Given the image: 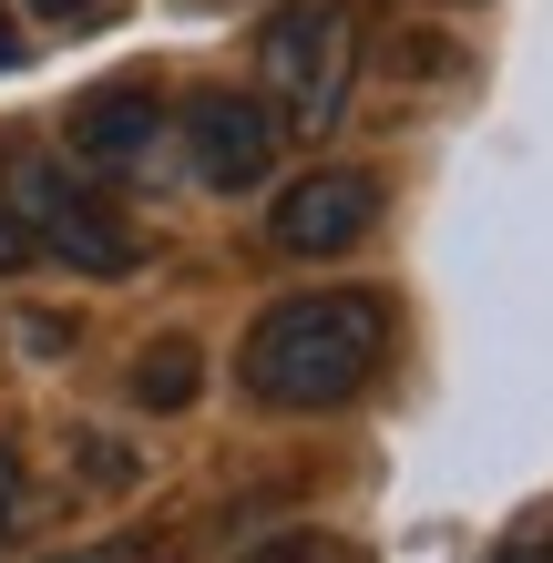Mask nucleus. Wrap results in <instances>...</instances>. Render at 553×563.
Returning a JSON list of instances; mask_svg holds the SVG:
<instances>
[{
	"label": "nucleus",
	"mask_w": 553,
	"mask_h": 563,
	"mask_svg": "<svg viewBox=\"0 0 553 563\" xmlns=\"http://www.w3.org/2000/svg\"><path fill=\"white\" fill-rule=\"evenodd\" d=\"M389 339H400L389 287H308V297H277V308L246 328V349H236V389H246L256 410H277V420L349 410L389 369Z\"/></svg>",
	"instance_id": "1"
},
{
	"label": "nucleus",
	"mask_w": 553,
	"mask_h": 563,
	"mask_svg": "<svg viewBox=\"0 0 553 563\" xmlns=\"http://www.w3.org/2000/svg\"><path fill=\"white\" fill-rule=\"evenodd\" d=\"M195 389H206V349L195 339H154V349H134V369H123V400L154 410V420L195 410Z\"/></svg>",
	"instance_id": "7"
},
{
	"label": "nucleus",
	"mask_w": 553,
	"mask_h": 563,
	"mask_svg": "<svg viewBox=\"0 0 553 563\" xmlns=\"http://www.w3.org/2000/svg\"><path fill=\"white\" fill-rule=\"evenodd\" d=\"M502 563H553V522H543V533H512V543H502Z\"/></svg>",
	"instance_id": "13"
},
{
	"label": "nucleus",
	"mask_w": 553,
	"mask_h": 563,
	"mask_svg": "<svg viewBox=\"0 0 553 563\" xmlns=\"http://www.w3.org/2000/svg\"><path fill=\"white\" fill-rule=\"evenodd\" d=\"M11 522H21V451L0 441V553H11Z\"/></svg>",
	"instance_id": "11"
},
{
	"label": "nucleus",
	"mask_w": 553,
	"mask_h": 563,
	"mask_svg": "<svg viewBox=\"0 0 553 563\" xmlns=\"http://www.w3.org/2000/svg\"><path fill=\"white\" fill-rule=\"evenodd\" d=\"M62 144H73L82 175L134 185V175H154V154L175 144V113H165V92H144V82H103V92H82V103L62 113Z\"/></svg>",
	"instance_id": "6"
},
{
	"label": "nucleus",
	"mask_w": 553,
	"mask_h": 563,
	"mask_svg": "<svg viewBox=\"0 0 553 563\" xmlns=\"http://www.w3.org/2000/svg\"><path fill=\"white\" fill-rule=\"evenodd\" d=\"M369 225H379V175H369V164H318V175L277 185L267 246L277 256H349Z\"/></svg>",
	"instance_id": "5"
},
{
	"label": "nucleus",
	"mask_w": 553,
	"mask_h": 563,
	"mask_svg": "<svg viewBox=\"0 0 553 563\" xmlns=\"http://www.w3.org/2000/svg\"><path fill=\"white\" fill-rule=\"evenodd\" d=\"M31 267V225H21V206L0 195V277H21Z\"/></svg>",
	"instance_id": "10"
},
{
	"label": "nucleus",
	"mask_w": 553,
	"mask_h": 563,
	"mask_svg": "<svg viewBox=\"0 0 553 563\" xmlns=\"http://www.w3.org/2000/svg\"><path fill=\"white\" fill-rule=\"evenodd\" d=\"M175 144H185V175L206 185V195H256L277 175V113L256 103V92L236 82H215V92H195V103L175 113Z\"/></svg>",
	"instance_id": "4"
},
{
	"label": "nucleus",
	"mask_w": 553,
	"mask_h": 563,
	"mask_svg": "<svg viewBox=\"0 0 553 563\" xmlns=\"http://www.w3.org/2000/svg\"><path fill=\"white\" fill-rule=\"evenodd\" d=\"M0 195L21 206L31 225V256H62L73 277H134L144 267V236L123 225L103 195H92L62 154H21V164H0Z\"/></svg>",
	"instance_id": "3"
},
{
	"label": "nucleus",
	"mask_w": 553,
	"mask_h": 563,
	"mask_svg": "<svg viewBox=\"0 0 553 563\" xmlns=\"http://www.w3.org/2000/svg\"><path fill=\"white\" fill-rule=\"evenodd\" d=\"M21 11L42 21V31H103V21H113V0H21Z\"/></svg>",
	"instance_id": "9"
},
{
	"label": "nucleus",
	"mask_w": 553,
	"mask_h": 563,
	"mask_svg": "<svg viewBox=\"0 0 553 563\" xmlns=\"http://www.w3.org/2000/svg\"><path fill=\"white\" fill-rule=\"evenodd\" d=\"M236 563H369V553L339 543V533H267V543H246Z\"/></svg>",
	"instance_id": "8"
},
{
	"label": "nucleus",
	"mask_w": 553,
	"mask_h": 563,
	"mask_svg": "<svg viewBox=\"0 0 553 563\" xmlns=\"http://www.w3.org/2000/svg\"><path fill=\"white\" fill-rule=\"evenodd\" d=\"M11 62H31V52H21V21H11V0H0V73H11Z\"/></svg>",
	"instance_id": "14"
},
{
	"label": "nucleus",
	"mask_w": 553,
	"mask_h": 563,
	"mask_svg": "<svg viewBox=\"0 0 553 563\" xmlns=\"http://www.w3.org/2000/svg\"><path fill=\"white\" fill-rule=\"evenodd\" d=\"M52 563H134V533H113V543H82V553H52Z\"/></svg>",
	"instance_id": "12"
},
{
	"label": "nucleus",
	"mask_w": 553,
	"mask_h": 563,
	"mask_svg": "<svg viewBox=\"0 0 553 563\" xmlns=\"http://www.w3.org/2000/svg\"><path fill=\"white\" fill-rule=\"evenodd\" d=\"M349 73H360V21L349 0H287V11L256 31V103L277 113V134H329L349 103Z\"/></svg>",
	"instance_id": "2"
}]
</instances>
